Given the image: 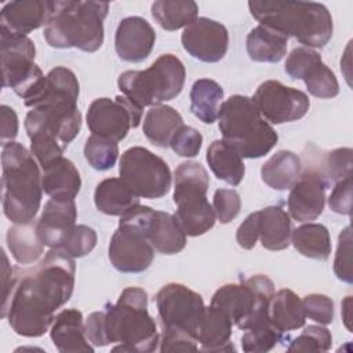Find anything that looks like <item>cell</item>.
Returning a JSON list of instances; mask_svg holds the SVG:
<instances>
[{
    "instance_id": "cell-43",
    "label": "cell",
    "mask_w": 353,
    "mask_h": 353,
    "mask_svg": "<svg viewBox=\"0 0 353 353\" xmlns=\"http://www.w3.org/2000/svg\"><path fill=\"white\" fill-rule=\"evenodd\" d=\"M334 273L335 276L347 284H352V228L346 226L339 237L338 247L334 259Z\"/></svg>"
},
{
    "instance_id": "cell-53",
    "label": "cell",
    "mask_w": 353,
    "mask_h": 353,
    "mask_svg": "<svg viewBox=\"0 0 353 353\" xmlns=\"http://www.w3.org/2000/svg\"><path fill=\"white\" fill-rule=\"evenodd\" d=\"M350 307H352V296H346L345 301L342 302V317H343L345 325H346V328L349 330V332H353V331H352V325H350V321H352V317H350Z\"/></svg>"
},
{
    "instance_id": "cell-40",
    "label": "cell",
    "mask_w": 353,
    "mask_h": 353,
    "mask_svg": "<svg viewBox=\"0 0 353 353\" xmlns=\"http://www.w3.org/2000/svg\"><path fill=\"white\" fill-rule=\"evenodd\" d=\"M332 335L328 328L320 325L306 327L287 347L288 352H327L331 349Z\"/></svg>"
},
{
    "instance_id": "cell-27",
    "label": "cell",
    "mask_w": 353,
    "mask_h": 353,
    "mask_svg": "<svg viewBox=\"0 0 353 353\" xmlns=\"http://www.w3.org/2000/svg\"><path fill=\"white\" fill-rule=\"evenodd\" d=\"M288 37L263 25L250 30L245 46L250 58L255 62L277 63L287 54Z\"/></svg>"
},
{
    "instance_id": "cell-7",
    "label": "cell",
    "mask_w": 353,
    "mask_h": 353,
    "mask_svg": "<svg viewBox=\"0 0 353 353\" xmlns=\"http://www.w3.org/2000/svg\"><path fill=\"white\" fill-rule=\"evenodd\" d=\"M185 79L182 61L172 54H163L145 70L123 72L117 85L125 98L143 109L176 98Z\"/></svg>"
},
{
    "instance_id": "cell-31",
    "label": "cell",
    "mask_w": 353,
    "mask_h": 353,
    "mask_svg": "<svg viewBox=\"0 0 353 353\" xmlns=\"http://www.w3.org/2000/svg\"><path fill=\"white\" fill-rule=\"evenodd\" d=\"M269 319L272 325L283 334L303 327L306 316L303 312L302 299L288 288L274 292L270 302Z\"/></svg>"
},
{
    "instance_id": "cell-13",
    "label": "cell",
    "mask_w": 353,
    "mask_h": 353,
    "mask_svg": "<svg viewBox=\"0 0 353 353\" xmlns=\"http://www.w3.org/2000/svg\"><path fill=\"white\" fill-rule=\"evenodd\" d=\"M156 307L161 330L185 332L197 339L205 313L200 294L183 284L168 283L156 294Z\"/></svg>"
},
{
    "instance_id": "cell-30",
    "label": "cell",
    "mask_w": 353,
    "mask_h": 353,
    "mask_svg": "<svg viewBox=\"0 0 353 353\" xmlns=\"http://www.w3.org/2000/svg\"><path fill=\"white\" fill-rule=\"evenodd\" d=\"M207 163L218 179L232 186H237L244 178L243 157L223 139H216L208 146Z\"/></svg>"
},
{
    "instance_id": "cell-49",
    "label": "cell",
    "mask_w": 353,
    "mask_h": 353,
    "mask_svg": "<svg viewBox=\"0 0 353 353\" xmlns=\"http://www.w3.org/2000/svg\"><path fill=\"white\" fill-rule=\"evenodd\" d=\"M259 222H261L259 211H255V212H251L239 226L236 232V240L241 248L252 250L255 247L259 239Z\"/></svg>"
},
{
    "instance_id": "cell-44",
    "label": "cell",
    "mask_w": 353,
    "mask_h": 353,
    "mask_svg": "<svg viewBox=\"0 0 353 353\" xmlns=\"http://www.w3.org/2000/svg\"><path fill=\"white\" fill-rule=\"evenodd\" d=\"M212 208L221 223H229L241 210L240 194L234 189H218L214 193Z\"/></svg>"
},
{
    "instance_id": "cell-41",
    "label": "cell",
    "mask_w": 353,
    "mask_h": 353,
    "mask_svg": "<svg viewBox=\"0 0 353 353\" xmlns=\"http://www.w3.org/2000/svg\"><path fill=\"white\" fill-rule=\"evenodd\" d=\"M97 232L87 225H76L66 243L59 248L70 258H83L88 255L97 245Z\"/></svg>"
},
{
    "instance_id": "cell-15",
    "label": "cell",
    "mask_w": 353,
    "mask_h": 353,
    "mask_svg": "<svg viewBox=\"0 0 353 353\" xmlns=\"http://www.w3.org/2000/svg\"><path fill=\"white\" fill-rule=\"evenodd\" d=\"M252 101L262 117L273 124L291 123L302 119L310 106L307 95L277 80H266L254 92Z\"/></svg>"
},
{
    "instance_id": "cell-11",
    "label": "cell",
    "mask_w": 353,
    "mask_h": 353,
    "mask_svg": "<svg viewBox=\"0 0 353 353\" xmlns=\"http://www.w3.org/2000/svg\"><path fill=\"white\" fill-rule=\"evenodd\" d=\"M274 284L265 274H254L239 284H225L211 298L212 306L222 309L240 330L270 321L269 309Z\"/></svg>"
},
{
    "instance_id": "cell-38",
    "label": "cell",
    "mask_w": 353,
    "mask_h": 353,
    "mask_svg": "<svg viewBox=\"0 0 353 353\" xmlns=\"http://www.w3.org/2000/svg\"><path fill=\"white\" fill-rule=\"evenodd\" d=\"M310 95L320 99H330L339 94V83L334 72L323 62L312 68L302 79Z\"/></svg>"
},
{
    "instance_id": "cell-22",
    "label": "cell",
    "mask_w": 353,
    "mask_h": 353,
    "mask_svg": "<svg viewBox=\"0 0 353 353\" xmlns=\"http://www.w3.org/2000/svg\"><path fill=\"white\" fill-rule=\"evenodd\" d=\"M43 190L54 200H74L81 188V178L74 164L59 157L43 168Z\"/></svg>"
},
{
    "instance_id": "cell-5",
    "label": "cell",
    "mask_w": 353,
    "mask_h": 353,
    "mask_svg": "<svg viewBox=\"0 0 353 353\" xmlns=\"http://www.w3.org/2000/svg\"><path fill=\"white\" fill-rule=\"evenodd\" d=\"M109 4L102 1H54L44 26V39L54 48H79L95 52L103 44V21Z\"/></svg>"
},
{
    "instance_id": "cell-2",
    "label": "cell",
    "mask_w": 353,
    "mask_h": 353,
    "mask_svg": "<svg viewBox=\"0 0 353 353\" xmlns=\"http://www.w3.org/2000/svg\"><path fill=\"white\" fill-rule=\"evenodd\" d=\"M251 15L259 25L295 37L303 47L323 48L332 37V17L324 4L314 1L251 0Z\"/></svg>"
},
{
    "instance_id": "cell-14",
    "label": "cell",
    "mask_w": 353,
    "mask_h": 353,
    "mask_svg": "<svg viewBox=\"0 0 353 353\" xmlns=\"http://www.w3.org/2000/svg\"><path fill=\"white\" fill-rule=\"evenodd\" d=\"M142 110L124 95L114 99L98 98L88 106L87 125L92 135L120 142L131 128L139 125Z\"/></svg>"
},
{
    "instance_id": "cell-1",
    "label": "cell",
    "mask_w": 353,
    "mask_h": 353,
    "mask_svg": "<svg viewBox=\"0 0 353 353\" xmlns=\"http://www.w3.org/2000/svg\"><path fill=\"white\" fill-rule=\"evenodd\" d=\"M76 266L73 258L51 248L41 261L17 272L12 295L1 317L21 336L44 335L54 323V313L72 296Z\"/></svg>"
},
{
    "instance_id": "cell-39",
    "label": "cell",
    "mask_w": 353,
    "mask_h": 353,
    "mask_svg": "<svg viewBox=\"0 0 353 353\" xmlns=\"http://www.w3.org/2000/svg\"><path fill=\"white\" fill-rule=\"evenodd\" d=\"M352 165L353 150L350 148H339L325 154L320 171L324 174L330 183H336L345 178L352 176Z\"/></svg>"
},
{
    "instance_id": "cell-25",
    "label": "cell",
    "mask_w": 353,
    "mask_h": 353,
    "mask_svg": "<svg viewBox=\"0 0 353 353\" xmlns=\"http://www.w3.org/2000/svg\"><path fill=\"white\" fill-rule=\"evenodd\" d=\"M302 174L301 159L290 150H279L261 168L262 181L274 190L291 189Z\"/></svg>"
},
{
    "instance_id": "cell-29",
    "label": "cell",
    "mask_w": 353,
    "mask_h": 353,
    "mask_svg": "<svg viewBox=\"0 0 353 353\" xmlns=\"http://www.w3.org/2000/svg\"><path fill=\"white\" fill-rule=\"evenodd\" d=\"M94 203L98 211L112 216H121L139 204V197L131 192L120 178H108L97 185Z\"/></svg>"
},
{
    "instance_id": "cell-23",
    "label": "cell",
    "mask_w": 353,
    "mask_h": 353,
    "mask_svg": "<svg viewBox=\"0 0 353 353\" xmlns=\"http://www.w3.org/2000/svg\"><path fill=\"white\" fill-rule=\"evenodd\" d=\"M148 239L154 251L164 255L181 252L186 245V234L172 214L164 211H153Z\"/></svg>"
},
{
    "instance_id": "cell-35",
    "label": "cell",
    "mask_w": 353,
    "mask_h": 353,
    "mask_svg": "<svg viewBox=\"0 0 353 353\" xmlns=\"http://www.w3.org/2000/svg\"><path fill=\"white\" fill-rule=\"evenodd\" d=\"M150 10L154 21L170 32L186 28L199 15V6L192 0H159Z\"/></svg>"
},
{
    "instance_id": "cell-32",
    "label": "cell",
    "mask_w": 353,
    "mask_h": 353,
    "mask_svg": "<svg viewBox=\"0 0 353 353\" xmlns=\"http://www.w3.org/2000/svg\"><path fill=\"white\" fill-rule=\"evenodd\" d=\"M7 245L12 258L21 265L34 263L44 251V243L37 232V221L15 223L7 230Z\"/></svg>"
},
{
    "instance_id": "cell-33",
    "label": "cell",
    "mask_w": 353,
    "mask_h": 353,
    "mask_svg": "<svg viewBox=\"0 0 353 353\" xmlns=\"http://www.w3.org/2000/svg\"><path fill=\"white\" fill-rule=\"evenodd\" d=\"M223 88L211 79H199L190 88V110L203 123L212 124L219 114Z\"/></svg>"
},
{
    "instance_id": "cell-19",
    "label": "cell",
    "mask_w": 353,
    "mask_h": 353,
    "mask_svg": "<svg viewBox=\"0 0 353 353\" xmlns=\"http://www.w3.org/2000/svg\"><path fill=\"white\" fill-rule=\"evenodd\" d=\"M76 219L74 200H48L37 219V232L44 245L59 250L76 228Z\"/></svg>"
},
{
    "instance_id": "cell-24",
    "label": "cell",
    "mask_w": 353,
    "mask_h": 353,
    "mask_svg": "<svg viewBox=\"0 0 353 353\" xmlns=\"http://www.w3.org/2000/svg\"><path fill=\"white\" fill-rule=\"evenodd\" d=\"M232 320L219 307L210 305L205 307V313L199 328V343L203 352H223L234 349L230 343L232 336Z\"/></svg>"
},
{
    "instance_id": "cell-9",
    "label": "cell",
    "mask_w": 353,
    "mask_h": 353,
    "mask_svg": "<svg viewBox=\"0 0 353 353\" xmlns=\"http://www.w3.org/2000/svg\"><path fill=\"white\" fill-rule=\"evenodd\" d=\"M148 205H135L120 216L119 228L109 243V261L121 273H142L153 262L154 248L148 239L153 215Z\"/></svg>"
},
{
    "instance_id": "cell-42",
    "label": "cell",
    "mask_w": 353,
    "mask_h": 353,
    "mask_svg": "<svg viewBox=\"0 0 353 353\" xmlns=\"http://www.w3.org/2000/svg\"><path fill=\"white\" fill-rule=\"evenodd\" d=\"M323 62L317 51L309 47H296L287 57L284 70L291 79H303L317 63Z\"/></svg>"
},
{
    "instance_id": "cell-21",
    "label": "cell",
    "mask_w": 353,
    "mask_h": 353,
    "mask_svg": "<svg viewBox=\"0 0 353 353\" xmlns=\"http://www.w3.org/2000/svg\"><path fill=\"white\" fill-rule=\"evenodd\" d=\"M50 336L54 346L61 353L94 352V346L85 336L83 314L77 309H65L59 312L50 328Z\"/></svg>"
},
{
    "instance_id": "cell-12",
    "label": "cell",
    "mask_w": 353,
    "mask_h": 353,
    "mask_svg": "<svg viewBox=\"0 0 353 353\" xmlns=\"http://www.w3.org/2000/svg\"><path fill=\"white\" fill-rule=\"evenodd\" d=\"M119 174L121 182L138 197L160 199L171 189L168 164L142 146H132L121 154Z\"/></svg>"
},
{
    "instance_id": "cell-18",
    "label": "cell",
    "mask_w": 353,
    "mask_h": 353,
    "mask_svg": "<svg viewBox=\"0 0 353 353\" xmlns=\"http://www.w3.org/2000/svg\"><path fill=\"white\" fill-rule=\"evenodd\" d=\"M156 32L142 17H127L120 21L114 34V48L125 62L145 61L154 46Z\"/></svg>"
},
{
    "instance_id": "cell-16",
    "label": "cell",
    "mask_w": 353,
    "mask_h": 353,
    "mask_svg": "<svg viewBox=\"0 0 353 353\" xmlns=\"http://www.w3.org/2000/svg\"><path fill=\"white\" fill-rule=\"evenodd\" d=\"M181 41L189 55L201 62L214 63L226 55L229 33L221 22L200 17L183 29Z\"/></svg>"
},
{
    "instance_id": "cell-52",
    "label": "cell",
    "mask_w": 353,
    "mask_h": 353,
    "mask_svg": "<svg viewBox=\"0 0 353 353\" xmlns=\"http://www.w3.org/2000/svg\"><path fill=\"white\" fill-rule=\"evenodd\" d=\"M1 258H3V269H1V274H3V302H1V309H4L12 295V291L15 288V283H17V273L15 269L11 268L8 258L6 255L4 251H1Z\"/></svg>"
},
{
    "instance_id": "cell-20",
    "label": "cell",
    "mask_w": 353,
    "mask_h": 353,
    "mask_svg": "<svg viewBox=\"0 0 353 353\" xmlns=\"http://www.w3.org/2000/svg\"><path fill=\"white\" fill-rule=\"evenodd\" d=\"M54 1L48 0H17L6 3L0 12V30L26 36L34 29L46 26Z\"/></svg>"
},
{
    "instance_id": "cell-47",
    "label": "cell",
    "mask_w": 353,
    "mask_h": 353,
    "mask_svg": "<svg viewBox=\"0 0 353 353\" xmlns=\"http://www.w3.org/2000/svg\"><path fill=\"white\" fill-rule=\"evenodd\" d=\"M197 339L189 334L172 331V330H161L159 350L161 353L165 352H197Z\"/></svg>"
},
{
    "instance_id": "cell-46",
    "label": "cell",
    "mask_w": 353,
    "mask_h": 353,
    "mask_svg": "<svg viewBox=\"0 0 353 353\" xmlns=\"http://www.w3.org/2000/svg\"><path fill=\"white\" fill-rule=\"evenodd\" d=\"M203 143V135L193 127L182 125L174 134L170 148L181 157H194L199 154Z\"/></svg>"
},
{
    "instance_id": "cell-17",
    "label": "cell",
    "mask_w": 353,
    "mask_h": 353,
    "mask_svg": "<svg viewBox=\"0 0 353 353\" xmlns=\"http://www.w3.org/2000/svg\"><path fill=\"white\" fill-rule=\"evenodd\" d=\"M330 182L320 168L307 167L291 188L288 196V212L298 222H310L319 218L325 205V190Z\"/></svg>"
},
{
    "instance_id": "cell-8",
    "label": "cell",
    "mask_w": 353,
    "mask_h": 353,
    "mask_svg": "<svg viewBox=\"0 0 353 353\" xmlns=\"http://www.w3.org/2000/svg\"><path fill=\"white\" fill-rule=\"evenodd\" d=\"M174 203L179 226L186 236H201L215 225V212L207 200L210 178L197 161H183L174 172Z\"/></svg>"
},
{
    "instance_id": "cell-26",
    "label": "cell",
    "mask_w": 353,
    "mask_h": 353,
    "mask_svg": "<svg viewBox=\"0 0 353 353\" xmlns=\"http://www.w3.org/2000/svg\"><path fill=\"white\" fill-rule=\"evenodd\" d=\"M259 239L263 248L281 251L291 244V218L281 207L270 205L259 211Z\"/></svg>"
},
{
    "instance_id": "cell-4",
    "label": "cell",
    "mask_w": 353,
    "mask_h": 353,
    "mask_svg": "<svg viewBox=\"0 0 353 353\" xmlns=\"http://www.w3.org/2000/svg\"><path fill=\"white\" fill-rule=\"evenodd\" d=\"M103 313L108 342L119 343L113 352L150 353L159 349L160 334L148 312V294L143 288H124L117 302L108 303Z\"/></svg>"
},
{
    "instance_id": "cell-10",
    "label": "cell",
    "mask_w": 353,
    "mask_h": 353,
    "mask_svg": "<svg viewBox=\"0 0 353 353\" xmlns=\"http://www.w3.org/2000/svg\"><path fill=\"white\" fill-rule=\"evenodd\" d=\"M3 87H10L28 108L41 97L47 76L34 63L36 47L28 36L0 30Z\"/></svg>"
},
{
    "instance_id": "cell-37",
    "label": "cell",
    "mask_w": 353,
    "mask_h": 353,
    "mask_svg": "<svg viewBox=\"0 0 353 353\" xmlns=\"http://www.w3.org/2000/svg\"><path fill=\"white\" fill-rule=\"evenodd\" d=\"M84 157L94 170L106 171L112 168L117 161V142L91 134L84 145Z\"/></svg>"
},
{
    "instance_id": "cell-28",
    "label": "cell",
    "mask_w": 353,
    "mask_h": 353,
    "mask_svg": "<svg viewBox=\"0 0 353 353\" xmlns=\"http://www.w3.org/2000/svg\"><path fill=\"white\" fill-rule=\"evenodd\" d=\"M183 125L182 116L168 105H154L143 119V134L149 142L159 148H168L174 134Z\"/></svg>"
},
{
    "instance_id": "cell-48",
    "label": "cell",
    "mask_w": 353,
    "mask_h": 353,
    "mask_svg": "<svg viewBox=\"0 0 353 353\" xmlns=\"http://www.w3.org/2000/svg\"><path fill=\"white\" fill-rule=\"evenodd\" d=\"M330 208L341 215L352 214V176L336 182L328 197Z\"/></svg>"
},
{
    "instance_id": "cell-51",
    "label": "cell",
    "mask_w": 353,
    "mask_h": 353,
    "mask_svg": "<svg viewBox=\"0 0 353 353\" xmlns=\"http://www.w3.org/2000/svg\"><path fill=\"white\" fill-rule=\"evenodd\" d=\"M1 145L12 142L18 134V116L8 105H1Z\"/></svg>"
},
{
    "instance_id": "cell-45",
    "label": "cell",
    "mask_w": 353,
    "mask_h": 353,
    "mask_svg": "<svg viewBox=\"0 0 353 353\" xmlns=\"http://www.w3.org/2000/svg\"><path fill=\"white\" fill-rule=\"evenodd\" d=\"M305 316L310 320L327 325L334 320V302L324 294H309L302 299Z\"/></svg>"
},
{
    "instance_id": "cell-36",
    "label": "cell",
    "mask_w": 353,
    "mask_h": 353,
    "mask_svg": "<svg viewBox=\"0 0 353 353\" xmlns=\"http://www.w3.org/2000/svg\"><path fill=\"white\" fill-rule=\"evenodd\" d=\"M244 331L245 332L241 336V347L247 353L269 352L284 339L283 332L277 331L270 321L255 324Z\"/></svg>"
},
{
    "instance_id": "cell-34",
    "label": "cell",
    "mask_w": 353,
    "mask_h": 353,
    "mask_svg": "<svg viewBox=\"0 0 353 353\" xmlns=\"http://www.w3.org/2000/svg\"><path fill=\"white\" fill-rule=\"evenodd\" d=\"M294 248L306 258L325 261L331 254V236L321 223H303L292 230Z\"/></svg>"
},
{
    "instance_id": "cell-3",
    "label": "cell",
    "mask_w": 353,
    "mask_h": 353,
    "mask_svg": "<svg viewBox=\"0 0 353 353\" xmlns=\"http://www.w3.org/2000/svg\"><path fill=\"white\" fill-rule=\"evenodd\" d=\"M3 211L12 223L34 221L43 185L39 163L22 143L8 142L1 150Z\"/></svg>"
},
{
    "instance_id": "cell-6",
    "label": "cell",
    "mask_w": 353,
    "mask_h": 353,
    "mask_svg": "<svg viewBox=\"0 0 353 353\" xmlns=\"http://www.w3.org/2000/svg\"><path fill=\"white\" fill-rule=\"evenodd\" d=\"M222 139L243 159H259L268 154L279 141L274 128L265 121L252 98L232 95L222 102L218 114Z\"/></svg>"
},
{
    "instance_id": "cell-50",
    "label": "cell",
    "mask_w": 353,
    "mask_h": 353,
    "mask_svg": "<svg viewBox=\"0 0 353 353\" xmlns=\"http://www.w3.org/2000/svg\"><path fill=\"white\" fill-rule=\"evenodd\" d=\"M85 327V336L92 346H106L109 345L106 332H105V313L94 312L88 316L87 321L84 323Z\"/></svg>"
}]
</instances>
